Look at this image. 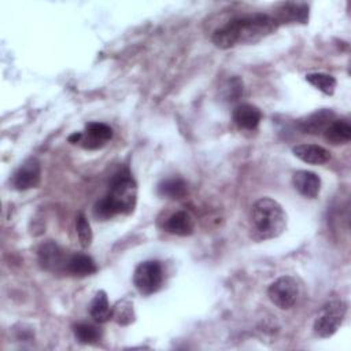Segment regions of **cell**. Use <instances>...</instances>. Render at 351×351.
I'll return each instance as SVG.
<instances>
[{
	"label": "cell",
	"mask_w": 351,
	"mask_h": 351,
	"mask_svg": "<svg viewBox=\"0 0 351 351\" xmlns=\"http://www.w3.org/2000/svg\"><path fill=\"white\" fill-rule=\"evenodd\" d=\"M252 225L259 239L278 237L287 228L282 206L271 197H261L252 206Z\"/></svg>",
	"instance_id": "6da1fadb"
},
{
	"label": "cell",
	"mask_w": 351,
	"mask_h": 351,
	"mask_svg": "<svg viewBox=\"0 0 351 351\" xmlns=\"http://www.w3.org/2000/svg\"><path fill=\"white\" fill-rule=\"evenodd\" d=\"M232 22L236 30L237 44L256 43L271 34L278 27V22L274 19V16L261 12L243 15L232 19Z\"/></svg>",
	"instance_id": "7a4b0ae2"
},
{
	"label": "cell",
	"mask_w": 351,
	"mask_h": 351,
	"mask_svg": "<svg viewBox=\"0 0 351 351\" xmlns=\"http://www.w3.org/2000/svg\"><path fill=\"white\" fill-rule=\"evenodd\" d=\"M117 204L119 214H129L134 210L137 202V185L128 170H121L112 176L110 192L107 193Z\"/></svg>",
	"instance_id": "3957f363"
},
{
	"label": "cell",
	"mask_w": 351,
	"mask_h": 351,
	"mask_svg": "<svg viewBox=\"0 0 351 351\" xmlns=\"http://www.w3.org/2000/svg\"><path fill=\"white\" fill-rule=\"evenodd\" d=\"M347 304L343 300H332L322 306L317 319L314 321V332L319 337L333 336L346 317Z\"/></svg>",
	"instance_id": "277c9868"
},
{
	"label": "cell",
	"mask_w": 351,
	"mask_h": 351,
	"mask_svg": "<svg viewBox=\"0 0 351 351\" xmlns=\"http://www.w3.org/2000/svg\"><path fill=\"white\" fill-rule=\"evenodd\" d=\"M163 281L162 266L158 261H145L137 265L133 274V282L143 295H152L159 291Z\"/></svg>",
	"instance_id": "5b68a950"
},
{
	"label": "cell",
	"mask_w": 351,
	"mask_h": 351,
	"mask_svg": "<svg viewBox=\"0 0 351 351\" xmlns=\"http://www.w3.org/2000/svg\"><path fill=\"white\" fill-rule=\"evenodd\" d=\"M267 295L277 307L288 310L296 304L300 295V287L295 277L282 276L270 284Z\"/></svg>",
	"instance_id": "8992f818"
},
{
	"label": "cell",
	"mask_w": 351,
	"mask_h": 351,
	"mask_svg": "<svg viewBox=\"0 0 351 351\" xmlns=\"http://www.w3.org/2000/svg\"><path fill=\"white\" fill-rule=\"evenodd\" d=\"M41 180V166L36 158L25 160L12 176V186L18 191L36 188Z\"/></svg>",
	"instance_id": "52a82bcc"
},
{
	"label": "cell",
	"mask_w": 351,
	"mask_h": 351,
	"mask_svg": "<svg viewBox=\"0 0 351 351\" xmlns=\"http://www.w3.org/2000/svg\"><path fill=\"white\" fill-rule=\"evenodd\" d=\"M37 258L40 266L48 271H59L66 269L67 256H64L63 250L53 241L41 244L37 251Z\"/></svg>",
	"instance_id": "ba28073f"
},
{
	"label": "cell",
	"mask_w": 351,
	"mask_h": 351,
	"mask_svg": "<svg viewBox=\"0 0 351 351\" xmlns=\"http://www.w3.org/2000/svg\"><path fill=\"white\" fill-rule=\"evenodd\" d=\"M112 137V129L103 122H88L81 145L85 149H99Z\"/></svg>",
	"instance_id": "9c48e42d"
},
{
	"label": "cell",
	"mask_w": 351,
	"mask_h": 351,
	"mask_svg": "<svg viewBox=\"0 0 351 351\" xmlns=\"http://www.w3.org/2000/svg\"><path fill=\"white\" fill-rule=\"evenodd\" d=\"M293 188L304 197L314 199L321 191V178L308 170H299L292 176Z\"/></svg>",
	"instance_id": "30bf717a"
},
{
	"label": "cell",
	"mask_w": 351,
	"mask_h": 351,
	"mask_svg": "<svg viewBox=\"0 0 351 351\" xmlns=\"http://www.w3.org/2000/svg\"><path fill=\"white\" fill-rule=\"evenodd\" d=\"M274 19L278 23H284V22L306 23L308 19V5L303 3H282L276 10Z\"/></svg>",
	"instance_id": "8fae6325"
},
{
	"label": "cell",
	"mask_w": 351,
	"mask_h": 351,
	"mask_svg": "<svg viewBox=\"0 0 351 351\" xmlns=\"http://www.w3.org/2000/svg\"><path fill=\"white\" fill-rule=\"evenodd\" d=\"M296 158L308 165H324L330 159V154L326 148L317 144H298L292 148Z\"/></svg>",
	"instance_id": "7c38bea8"
},
{
	"label": "cell",
	"mask_w": 351,
	"mask_h": 351,
	"mask_svg": "<svg viewBox=\"0 0 351 351\" xmlns=\"http://www.w3.org/2000/svg\"><path fill=\"white\" fill-rule=\"evenodd\" d=\"M333 121H335V114L328 108H322V110H318V111L310 114L304 119H302L300 129L304 133L317 134V133L325 130Z\"/></svg>",
	"instance_id": "4fadbf2b"
},
{
	"label": "cell",
	"mask_w": 351,
	"mask_h": 351,
	"mask_svg": "<svg viewBox=\"0 0 351 351\" xmlns=\"http://www.w3.org/2000/svg\"><path fill=\"white\" fill-rule=\"evenodd\" d=\"M262 114L258 107L252 104H240L233 110V121L240 129L252 130L255 129L261 122Z\"/></svg>",
	"instance_id": "5bb4252c"
},
{
	"label": "cell",
	"mask_w": 351,
	"mask_h": 351,
	"mask_svg": "<svg viewBox=\"0 0 351 351\" xmlns=\"http://www.w3.org/2000/svg\"><path fill=\"white\" fill-rule=\"evenodd\" d=\"M193 219L186 211H177L171 214L165 223V229L173 234L188 236L193 232Z\"/></svg>",
	"instance_id": "9a60e30c"
},
{
	"label": "cell",
	"mask_w": 351,
	"mask_h": 351,
	"mask_svg": "<svg viewBox=\"0 0 351 351\" xmlns=\"http://www.w3.org/2000/svg\"><path fill=\"white\" fill-rule=\"evenodd\" d=\"M66 270L74 276H90L96 273L97 267L95 261L86 254H73L67 258Z\"/></svg>",
	"instance_id": "2e32d148"
},
{
	"label": "cell",
	"mask_w": 351,
	"mask_h": 351,
	"mask_svg": "<svg viewBox=\"0 0 351 351\" xmlns=\"http://www.w3.org/2000/svg\"><path fill=\"white\" fill-rule=\"evenodd\" d=\"M324 132L325 138L332 144H344L351 140V125L343 119H335Z\"/></svg>",
	"instance_id": "e0dca14e"
},
{
	"label": "cell",
	"mask_w": 351,
	"mask_h": 351,
	"mask_svg": "<svg viewBox=\"0 0 351 351\" xmlns=\"http://www.w3.org/2000/svg\"><path fill=\"white\" fill-rule=\"evenodd\" d=\"M90 315L96 322H107L112 318V308L110 307L107 293L104 291H97L90 303Z\"/></svg>",
	"instance_id": "ac0fdd59"
},
{
	"label": "cell",
	"mask_w": 351,
	"mask_h": 351,
	"mask_svg": "<svg viewBox=\"0 0 351 351\" xmlns=\"http://www.w3.org/2000/svg\"><path fill=\"white\" fill-rule=\"evenodd\" d=\"M186 182L180 177L166 178L158 185V193L169 199H181L186 195Z\"/></svg>",
	"instance_id": "d6986e66"
},
{
	"label": "cell",
	"mask_w": 351,
	"mask_h": 351,
	"mask_svg": "<svg viewBox=\"0 0 351 351\" xmlns=\"http://www.w3.org/2000/svg\"><path fill=\"white\" fill-rule=\"evenodd\" d=\"M74 335L77 337V340L82 344H92V343H96L100 336H101V332L100 329L93 325V324H89V322H80L74 326Z\"/></svg>",
	"instance_id": "ffe728a7"
},
{
	"label": "cell",
	"mask_w": 351,
	"mask_h": 351,
	"mask_svg": "<svg viewBox=\"0 0 351 351\" xmlns=\"http://www.w3.org/2000/svg\"><path fill=\"white\" fill-rule=\"evenodd\" d=\"M306 81L319 89L325 95H333L336 88V78L325 73H311L306 75Z\"/></svg>",
	"instance_id": "44dd1931"
},
{
	"label": "cell",
	"mask_w": 351,
	"mask_h": 351,
	"mask_svg": "<svg viewBox=\"0 0 351 351\" xmlns=\"http://www.w3.org/2000/svg\"><path fill=\"white\" fill-rule=\"evenodd\" d=\"M112 318L119 325H129L134 321V311L133 304L128 299L118 300L117 304L112 307Z\"/></svg>",
	"instance_id": "7402d4cb"
},
{
	"label": "cell",
	"mask_w": 351,
	"mask_h": 351,
	"mask_svg": "<svg viewBox=\"0 0 351 351\" xmlns=\"http://www.w3.org/2000/svg\"><path fill=\"white\" fill-rule=\"evenodd\" d=\"M93 214L96 218L106 221V219H110L114 215L119 214V210H118L117 204L112 202V199L108 195H106L104 197H101L100 200L96 202V204L93 207Z\"/></svg>",
	"instance_id": "603a6c76"
},
{
	"label": "cell",
	"mask_w": 351,
	"mask_h": 351,
	"mask_svg": "<svg viewBox=\"0 0 351 351\" xmlns=\"http://www.w3.org/2000/svg\"><path fill=\"white\" fill-rule=\"evenodd\" d=\"M75 228H77V234H78L80 244H81L84 248L89 247V245H90V243H92L93 236H92L90 225H89V222H88V219H86V217H85L82 213H80V214L77 215V219H75Z\"/></svg>",
	"instance_id": "cb8c5ba5"
},
{
	"label": "cell",
	"mask_w": 351,
	"mask_h": 351,
	"mask_svg": "<svg viewBox=\"0 0 351 351\" xmlns=\"http://www.w3.org/2000/svg\"><path fill=\"white\" fill-rule=\"evenodd\" d=\"M243 93V81L239 77L229 78L222 86V96L228 101L237 100Z\"/></svg>",
	"instance_id": "d4e9b609"
},
{
	"label": "cell",
	"mask_w": 351,
	"mask_h": 351,
	"mask_svg": "<svg viewBox=\"0 0 351 351\" xmlns=\"http://www.w3.org/2000/svg\"><path fill=\"white\" fill-rule=\"evenodd\" d=\"M82 136H84V132H74L73 134L69 136V141L71 144H77V143H81L82 140Z\"/></svg>",
	"instance_id": "484cf974"
}]
</instances>
